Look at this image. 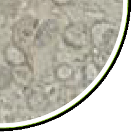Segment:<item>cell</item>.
<instances>
[{
	"label": "cell",
	"mask_w": 132,
	"mask_h": 132,
	"mask_svg": "<svg viewBox=\"0 0 132 132\" xmlns=\"http://www.w3.org/2000/svg\"><path fill=\"white\" fill-rule=\"evenodd\" d=\"M28 66L15 68V72H13L14 80H16L22 85H26L30 80L31 76Z\"/></svg>",
	"instance_id": "8992f818"
},
{
	"label": "cell",
	"mask_w": 132,
	"mask_h": 132,
	"mask_svg": "<svg viewBox=\"0 0 132 132\" xmlns=\"http://www.w3.org/2000/svg\"><path fill=\"white\" fill-rule=\"evenodd\" d=\"M54 76L59 81L69 80L74 76V69L68 63H61L55 69Z\"/></svg>",
	"instance_id": "277c9868"
},
{
	"label": "cell",
	"mask_w": 132,
	"mask_h": 132,
	"mask_svg": "<svg viewBox=\"0 0 132 132\" xmlns=\"http://www.w3.org/2000/svg\"><path fill=\"white\" fill-rule=\"evenodd\" d=\"M63 38L68 46L79 50L87 47L92 39L87 27L84 24L78 22L72 23L66 27Z\"/></svg>",
	"instance_id": "6da1fadb"
},
{
	"label": "cell",
	"mask_w": 132,
	"mask_h": 132,
	"mask_svg": "<svg viewBox=\"0 0 132 132\" xmlns=\"http://www.w3.org/2000/svg\"><path fill=\"white\" fill-rule=\"evenodd\" d=\"M13 80V72L8 68L0 66V90L10 88Z\"/></svg>",
	"instance_id": "5b68a950"
},
{
	"label": "cell",
	"mask_w": 132,
	"mask_h": 132,
	"mask_svg": "<svg viewBox=\"0 0 132 132\" xmlns=\"http://www.w3.org/2000/svg\"><path fill=\"white\" fill-rule=\"evenodd\" d=\"M3 55L4 60L8 65L15 68L28 66V61L24 50L15 44L6 46Z\"/></svg>",
	"instance_id": "3957f363"
},
{
	"label": "cell",
	"mask_w": 132,
	"mask_h": 132,
	"mask_svg": "<svg viewBox=\"0 0 132 132\" xmlns=\"http://www.w3.org/2000/svg\"><path fill=\"white\" fill-rule=\"evenodd\" d=\"M86 77L89 80H93L97 75V69L93 63H89L85 68Z\"/></svg>",
	"instance_id": "52a82bcc"
},
{
	"label": "cell",
	"mask_w": 132,
	"mask_h": 132,
	"mask_svg": "<svg viewBox=\"0 0 132 132\" xmlns=\"http://www.w3.org/2000/svg\"><path fill=\"white\" fill-rule=\"evenodd\" d=\"M72 0H52L55 4L58 6H66L71 3Z\"/></svg>",
	"instance_id": "ba28073f"
},
{
	"label": "cell",
	"mask_w": 132,
	"mask_h": 132,
	"mask_svg": "<svg viewBox=\"0 0 132 132\" xmlns=\"http://www.w3.org/2000/svg\"><path fill=\"white\" fill-rule=\"evenodd\" d=\"M37 28V22L32 18L21 19L14 25V32L15 44L19 46L28 45L34 41Z\"/></svg>",
	"instance_id": "7a4b0ae2"
}]
</instances>
